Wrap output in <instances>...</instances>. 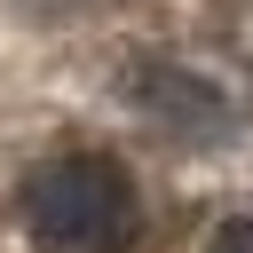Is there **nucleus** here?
Segmentation results:
<instances>
[{
  "label": "nucleus",
  "mask_w": 253,
  "mask_h": 253,
  "mask_svg": "<svg viewBox=\"0 0 253 253\" xmlns=\"http://www.w3.org/2000/svg\"><path fill=\"white\" fill-rule=\"evenodd\" d=\"M134 229H142L134 182L111 158H95V150L47 158L24 182V237L40 253H126Z\"/></svg>",
  "instance_id": "obj_1"
},
{
  "label": "nucleus",
  "mask_w": 253,
  "mask_h": 253,
  "mask_svg": "<svg viewBox=\"0 0 253 253\" xmlns=\"http://www.w3.org/2000/svg\"><path fill=\"white\" fill-rule=\"evenodd\" d=\"M126 103H134L142 119H158L166 134H190V142H206V134L229 126L221 95H213L206 79H190L182 63H158V55H134V71H126Z\"/></svg>",
  "instance_id": "obj_2"
},
{
  "label": "nucleus",
  "mask_w": 253,
  "mask_h": 253,
  "mask_svg": "<svg viewBox=\"0 0 253 253\" xmlns=\"http://www.w3.org/2000/svg\"><path fill=\"white\" fill-rule=\"evenodd\" d=\"M213 253H253V213L221 221V229H213Z\"/></svg>",
  "instance_id": "obj_3"
}]
</instances>
